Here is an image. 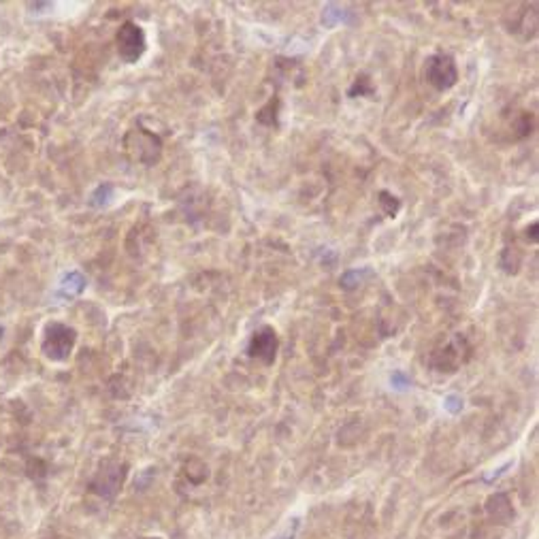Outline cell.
Returning <instances> with one entry per match:
<instances>
[{"label": "cell", "mask_w": 539, "mask_h": 539, "mask_svg": "<svg viewBox=\"0 0 539 539\" xmlns=\"http://www.w3.org/2000/svg\"><path fill=\"white\" fill-rule=\"evenodd\" d=\"M124 149L126 154L141 164H154L160 160L162 154V141L158 135L145 128H133L124 137Z\"/></svg>", "instance_id": "6da1fadb"}, {"label": "cell", "mask_w": 539, "mask_h": 539, "mask_svg": "<svg viewBox=\"0 0 539 539\" xmlns=\"http://www.w3.org/2000/svg\"><path fill=\"white\" fill-rule=\"evenodd\" d=\"M424 79L437 92H445V90L454 88L456 81H459V66H456V60L445 52L429 56L424 62Z\"/></svg>", "instance_id": "7a4b0ae2"}, {"label": "cell", "mask_w": 539, "mask_h": 539, "mask_svg": "<svg viewBox=\"0 0 539 539\" xmlns=\"http://www.w3.org/2000/svg\"><path fill=\"white\" fill-rule=\"evenodd\" d=\"M77 341V333L75 328L60 324V322H52L45 328V337H43V354L50 360H66L75 348Z\"/></svg>", "instance_id": "3957f363"}, {"label": "cell", "mask_w": 539, "mask_h": 539, "mask_svg": "<svg viewBox=\"0 0 539 539\" xmlns=\"http://www.w3.org/2000/svg\"><path fill=\"white\" fill-rule=\"evenodd\" d=\"M115 40H117V54L126 64H135L137 60H141L147 47L145 32L135 22H124L117 30Z\"/></svg>", "instance_id": "277c9868"}, {"label": "cell", "mask_w": 539, "mask_h": 539, "mask_svg": "<svg viewBox=\"0 0 539 539\" xmlns=\"http://www.w3.org/2000/svg\"><path fill=\"white\" fill-rule=\"evenodd\" d=\"M247 352H250L252 358L271 364L275 360V352H277V335L271 326H263L250 339V346H247Z\"/></svg>", "instance_id": "5b68a950"}, {"label": "cell", "mask_w": 539, "mask_h": 539, "mask_svg": "<svg viewBox=\"0 0 539 539\" xmlns=\"http://www.w3.org/2000/svg\"><path fill=\"white\" fill-rule=\"evenodd\" d=\"M279 113H281V98H279V96H273V98H269V103H267L265 107L258 109L256 121L263 124V126L277 128V126H279Z\"/></svg>", "instance_id": "8992f818"}, {"label": "cell", "mask_w": 539, "mask_h": 539, "mask_svg": "<svg viewBox=\"0 0 539 539\" xmlns=\"http://www.w3.org/2000/svg\"><path fill=\"white\" fill-rule=\"evenodd\" d=\"M533 128H535V115H533V113L522 111V113H518V117L512 121V135H514V139H524V137H529V135L533 133Z\"/></svg>", "instance_id": "52a82bcc"}, {"label": "cell", "mask_w": 539, "mask_h": 539, "mask_svg": "<svg viewBox=\"0 0 539 539\" xmlns=\"http://www.w3.org/2000/svg\"><path fill=\"white\" fill-rule=\"evenodd\" d=\"M376 94V86H373V81L369 75H358L354 79V84L350 86L348 90V96L350 98H358V96H373Z\"/></svg>", "instance_id": "ba28073f"}, {"label": "cell", "mask_w": 539, "mask_h": 539, "mask_svg": "<svg viewBox=\"0 0 539 539\" xmlns=\"http://www.w3.org/2000/svg\"><path fill=\"white\" fill-rule=\"evenodd\" d=\"M378 205H380V209L384 212V216H388V218H394L401 209V200L388 190H382L378 194Z\"/></svg>", "instance_id": "9c48e42d"}, {"label": "cell", "mask_w": 539, "mask_h": 539, "mask_svg": "<svg viewBox=\"0 0 539 539\" xmlns=\"http://www.w3.org/2000/svg\"><path fill=\"white\" fill-rule=\"evenodd\" d=\"M84 288H86V277L81 275V273H77V271L68 273V275L62 279V293H64V295H68V297L79 295Z\"/></svg>", "instance_id": "30bf717a"}, {"label": "cell", "mask_w": 539, "mask_h": 539, "mask_svg": "<svg viewBox=\"0 0 539 539\" xmlns=\"http://www.w3.org/2000/svg\"><path fill=\"white\" fill-rule=\"evenodd\" d=\"M522 263V254L518 252V247H505L501 254V267L505 273H516Z\"/></svg>", "instance_id": "8fae6325"}, {"label": "cell", "mask_w": 539, "mask_h": 539, "mask_svg": "<svg viewBox=\"0 0 539 539\" xmlns=\"http://www.w3.org/2000/svg\"><path fill=\"white\" fill-rule=\"evenodd\" d=\"M111 192H113V186H109V184L98 186V188H96V192L92 194V200H90V202H92L94 207H101V205H105V202L109 200L107 196H109Z\"/></svg>", "instance_id": "7c38bea8"}, {"label": "cell", "mask_w": 539, "mask_h": 539, "mask_svg": "<svg viewBox=\"0 0 539 539\" xmlns=\"http://www.w3.org/2000/svg\"><path fill=\"white\" fill-rule=\"evenodd\" d=\"M537 222H531V226H526L524 228V239L526 241H531V243H537Z\"/></svg>", "instance_id": "4fadbf2b"}, {"label": "cell", "mask_w": 539, "mask_h": 539, "mask_svg": "<svg viewBox=\"0 0 539 539\" xmlns=\"http://www.w3.org/2000/svg\"><path fill=\"white\" fill-rule=\"evenodd\" d=\"M145 539H158V537H145Z\"/></svg>", "instance_id": "5bb4252c"}, {"label": "cell", "mask_w": 539, "mask_h": 539, "mask_svg": "<svg viewBox=\"0 0 539 539\" xmlns=\"http://www.w3.org/2000/svg\"><path fill=\"white\" fill-rule=\"evenodd\" d=\"M0 337H3V328H0Z\"/></svg>", "instance_id": "9a60e30c"}]
</instances>
